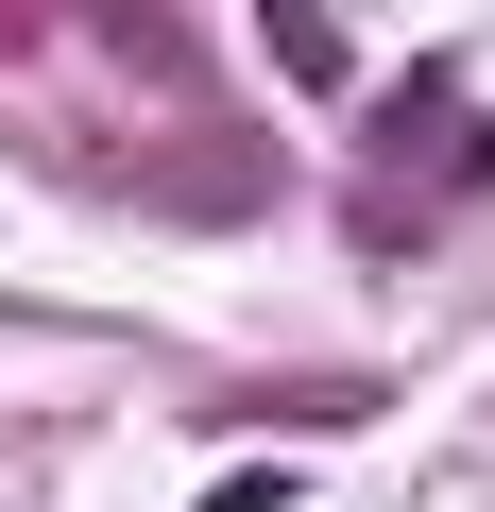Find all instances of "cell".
I'll list each match as a JSON object with an SVG mask.
<instances>
[{
  "label": "cell",
  "instance_id": "obj_2",
  "mask_svg": "<svg viewBox=\"0 0 495 512\" xmlns=\"http://www.w3.org/2000/svg\"><path fill=\"white\" fill-rule=\"evenodd\" d=\"M257 35H274V69H291V86H342V35L308 18V0H274V18H257Z\"/></svg>",
  "mask_w": 495,
  "mask_h": 512
},
{
  "label": "cell",
  "instance_id": "obj_1",
  "mask_svg": "<svg viewBox=\"0 0 495 512\" xmlns=\"http://www.w3.org/2000/svg\"><path fill=\"white\" fill-rule=\"evenodd\" d=\"M376 154H393V171H427L444 205H461V188H495V137H478V103H461V86H393Z\"/></svg>",
  "mask_w": 495,
  "mask_h": 512
}]
</instances>
